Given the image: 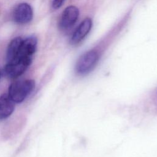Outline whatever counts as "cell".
Returning a JSON list of instances; mask_svg holds the SVG:
<instances>
[{
    "instance_id": "1",
    "label": "cell",
    "mask_w": 157,
    "mask_h": 157,
    "mask_svg": "<svg viewBox=\"0 0 157 157\" xmlns=\"http://www.w3.org/2000/svg\"><path fill=\"white\" fill-rule=\"evenodd\" d=\"M35 87L33 80H23L12 83L9 87L8 94L15 103L23 102Z\"/></svg>"
},
{
    "instance_id": "2",
    "label": "cell",
    "mask_w": 157,
    "mask_h": 157,
    "mask_svg": "<svg viewBox=\"0 0 157 157\" xmlns=\"http://www.w3.org/2000/svg\"><path fill=\"white\" fill-rule=\"evenodd\" d=\"M99 58V53L96 50H91L85 52L77 60L75 67V71L80 75L90 73L97 65Z\"/></svg>"
},
{
    "instance_id": "3",
    "label": "cell",
    "mask_w": 157,
    "mask_h": 157,
    "mask_svg": "<svg viewBox=\"0 0 157 157\" xmlns=\"http://www.w3.org/2000/svg\"><path fill=\"white\" fill-rule=\"evenodd\" d=\"M37 43V39L35 36H29L25 39H23V42L18 55L17 58L13 61L23 60L31 64L33 60V55L36 50Z\"/></svg>"
},
{
    "instance_id": "4",
    "label": "cell",
    "mask_w": 157,
    "mask_h": 157,
    "mask_svg": "<svg viewBox=\"0 0 157 157\" xmlns=\"http://www.w3.org/2000/svg\"><path fill=\"white\" fill-rule=\"evenodd\" d=\"M78 15L79 10L77 7L74 6L67 7L61 14L59 23V28L63 30L70 28L75 24Z\"/></svg>"
},
{
    "instance_id": "5",
    "label": "cell",
    "mask_w": 157,
    "mask_h": 157,
    "mask_svg": "<svg viewBox=\"0 0 157 157\" xmlns=\"http://www.w3.org/2000/svg\"><path fill=\"white\" fill-rule=\"evenodd\" d=\"M33 10L31 6L26 2L18 4L13 12V20L18 24H26L31 21Z\"/></svg>"
},
{
    "instance_id": "6",
    "label": "cell",
    "mask_w": 157,
    "mask_h": 157,
    "mask_svg": "<svg viewBox=\"0 0 157 157\" xmlns=\"http://www.w3.org/2000/svg\"><path fill=\"white\" fill-rule=\"evenodd\" d=\"M29 65L30 64L28 63L21 60L9 62L5 66L4 72L9 78H15L24 73Z\"/></svg>"
},
{
    "instance_id": "7",
    "label": "cell",
    "mask_w": 157,
    "mask_h": 157,
    "mask_svg": "<svg viewBox=\"0 0 157 157\" xmlns=\"http://www.w3.org/2000/svg\"><path fill=\"white\" fill-rule=\"evenodd\" d=\"M93 22L91 19L86 18L77 26L71 38V43L75 45L80 42L89 33L92 28Z\"/></svg>"
},
{
    "instance_id": "8",
    "label": "cell",
    "mask_w": 157,
    "mask_h": 157,
    "mask_svg": "<svg viewBox=\"0 0 157 157\" xmlns=\"http://www.w3.org/2000/svg\"><path fill=\"white\" fill-rule=\"evenodd\" d=\"M15 102L8 94L0 96V120L8 118L13 112Z\"/></svg>"
},
{
    "instance_id": "9",
    "label": "cell",
    "mask_w": 157,
    "mask_h": 157,
    "mask_svg": "<svg viewBox=\"0 0 157 157\" xmlns=\"http://www.w3.org/2000/svg\"><path fill=\"white\" fill-rule=\"evenodd\" d=\"M23 39L20 37H17L13 39L9 43L7 50V63L15 59L20 52Z\"/></svg>"
},
{
    "instance_id": "10",
    "label": "cell",
    "mask_w": 157,
    "mask_h": 157,
    "mask_svg": "<svg viewBox=\"0 0 157 157\" xmlns=\"http://www.w3.org/2000/svg\"><path fill=\"white\" fill-rule=\"evenodd\" d=\"M65 0H53L52 2V7L54 9H59L64 3Z\"/></svg>"
},
{
    "instance_id": "11",
    "label": "cell",
    "mask_w": 157,
    "mask_h": 157,
    "mask_svg": "<svg viewBox=\"0 0 157 157\" xmlns=\"http://www.w3.org/2000/svg\"><path fill=\"white\" fill-rule=\"evenodd\" d=\"M2 71H1V70H0V78H1V76H2Z\"/></svg>"
}]
</instances>
